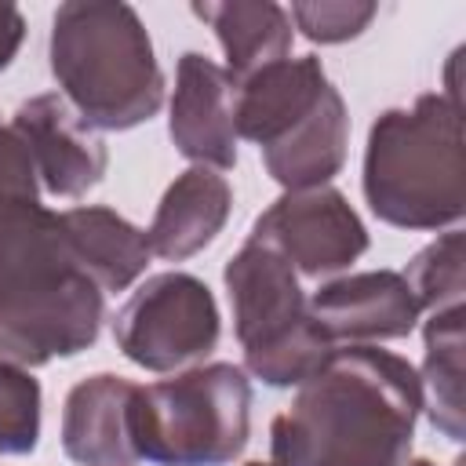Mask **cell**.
<instances>
[{"label":"cell","mask_w":466,"mask_h":466,"mask_svg":"<svg viewBox=\"0 0 466 466\" xmlns=\"http://www.w3.org/2000/svg\"><path fill=\"white\" fill-rule=\"evenodd\" d=\"M462 353H466V306L430 313L422 324V411L430 426L459 444L466 437V400H462Z\"/></svg>","instance_id":"ac0fdd59"},{"label":"cell","mask_w":466,"mask_h":466,"mask_svg":"<svg viewBox=\"0 0 466 466\" xmlns=\"http://www.w3.org/2000/svg\"><path fill=\"white\" fill-rule=\"evenodd\" d=\"M237 80L226 66L200 51H182L175 66V91L167 102L171 146L197 167H237V124H233Z\"/></svg>","instance_id":"30bf717a"},{"label":"cell","mask_w":466,"mask_h":466,"mask_svg":"<svg viewBox=\"0 0 466 466\" xmlns=\"http://www.w3.org/2000/svg\"><path fill=\"white\" fill-rule=\"evenodd\" d=\"M360 189L368 211L393 229H455L466 215L462 106L426 91L382 109L368 127Z\"/></svg>","instance_id":"3957f363"},{"label":"cell","mask_w":466,"mask_h":466,"mask_svg":"<svg viewBox=\"0 0 466 466\" xmlns=\"http://www.w3.org/2000/svg\"><path fill=\"white\" fill-rule=\"evenodd\" d=\"M462 266H466V240H462V229L455 226L437 233L426 248H419L411 262L400 269V277L422 313H441V309L462 306V295H466Z\"/></svg>","instance_id":"d6986e66"},{"label":"cell","mask_w":466,"mask_h":466,"mask_svg":"<svg viewBox=\"0 0 466 466\" xmlns=\"http://www.w3.org/2000/svg\"><path fill=\"white\" fill-rule=\"evenodd\" d=\"M248 240L277 251L299 277L331 280L371 244L368 226L335 186L284 189L255 222Z\"/></svg>","instance_id":"ba28073f"},{"label":"cell","mask_w":466,"mask_h":466,"mask_svg":"<svg viewBox=\"0 0 466 466\" xmlns=\"http://www.w3.org/2000/svg\"><path fill=\"white\" fill-rule=\"evenodd\" d=\"M106 291L66 248L58 211L40 200L0 211V360L44 368L91 350L102 335Z\"/></svg>","instance_id":"7a4b0ae2"},{"label":"cell","mask_w":466,"mask_h":466,"mask_svg":"<svg viewBox=\"0 0 466 466\" xmlns=\"http://www.w3.org/2000/svg\"><path fill=\"white\" fill-rule=\"evenodd\" d=\"M400 466H437V462H430V459H404ZM455 466H462V459H459Z\"/></svg>","instance_id":"d4e9b609"},{"label":"cell","mask_w":466,"mask_h":466,"mask_svg":"<svg viewBox=\"0 0 466 466\" xmlns=\"http://www.w3.org/2000/svg\"><path fill=\"white\" fill-rule=\"evenodd\" d=\"M233 186L215 167H186L164 189L153 222L146 229L149 255L164 262H186L200 255L229 222Z\"/></svg>","instance_id":"5bb4252c"},{"label":"cell","mask_w":466,"mask_h":466,"mask_svg":"<svg viewBox=\"0 0 466 466\" xmlns=\"http://www.w3.org/2000/svg\"><path fill=\"white\" fill-rule=\"evenodd\" d=\"M11 127L29 149L36 182L47 197L80 200L106 178L109 149L102 135L87 127L58 91L25 98L15 109Z\"/></svg>","instance_id":"9c48e42d"},{"label":"cell","mask_w":466,"mask_h":466,"mask_svg":"<svg viewBox=\"0 0 466 466\" xmlns=\"http://www.w3.org/2000/svg\"><path fill=\"white\" fill-rule=\"evenodd\" d=\"M47 66L58 95L95 131H131L164 106V69L124 0H66L51 15Z\"/></svg>","instance_id":"277c9868"},{"label":"cell","mask_w":466,"mask_h":466,"mask_svg":"<svg viewBox=\"0 0 466 466\" xmlns=\"http://www.w3.org/2000/svg\"><path fill=\"white\" fill-rule=\"evenodd\" d=\"M244 466H302V459H299V451H295V444H291L280 415L269 422V459L266 462L255 459V462H244Z\"/></svg>","instance_id":"cb8c5ba5"},{"label":"cell","mask_w":466,"mask_h":466,"mask_svg":"<svg viewBox=\"0 0 466 466\" xmlns=\"http://www.w3.org/2000/svg\"><path fill=\"white\" fill-rule=\"evenodd\" d=\"M40 419H44L40 379H33L29 368L0 360V455L4 459L33 455L40 444Z\"/></svg>","instance_id":"ffe728a7"},{"label":"cell","mask_w":466,"mask_h":466,"mask_svg":"<svg viewBox=\"0 0 466 466\" xmlns=\"http://www.w3.org/2000/svg\"><path fill=\"white\" fill-rule=\"evenodd\" d=\"M379 15L371 0H299L291 4V25L313 44H346L357 40Z\"/></svg>","instance_id":"44dd1931"},{"label":"cell","mask_w":466,"mask_h":466,"mask_svg":"<svg viewBox=\"0 0 466 466\" xmlns=\"http://www.w3.org/2000/svg\"><path fill=\"white\" fill-rule=\"evenodd\" d=\"M280 415L302 466H400L422 415L411 360L382 346H335Z\"/></svg>","instance_id":"6da1fadb"},{"label":"cell","mask_w":466,"mask_h":466,"mask_svg":"<svg viewBox=\"0 0 466 466\" xmlns=\"http://www.w3.org/2000/svg\"><path fill=\"white\" fill-rule=\"evenodd\" d=\"M331 87L335 84L328 80L317 55H302V58L288 55L255 69L251 76L237 80V95H233L237 138H248L258 149L273 146L302 116H309Z\"/></svg>","instance_id":"4fadbf2b"},{"label":"cell","mask_w":466,"mask_h":466,"mask_svg":"<svg viewBox=\"0 0 466 466\" xmlns=\"http://www.w3.org/2000/svg\"><path fill=\"white\" fill-rule=\"evenodd\" d=\"M189 11L222 44L233 80H244L255 69L291 55L295 25L288 18V7H280L277 0H193Z\"/></svg>","instance_id":"e0dca14e"},{"label":"cell","mask_w":466,"mask_h":466,"mask_svg":"<svg viewBox=\"0 0 466 466\" xmlns=\"http://www.w3.org/2000/svg\"><path fill=\"white\" fill-rule=\"evenodd\" d=\"M138 382L116 371L80 379L62 400V451L76 466H138L131 404Z\"/></svg>","instance_id":"7c38bea8"},{"label":"cell","mask_w":466,"mask_h":466,"mask_svg":"<svg viewBox=\"0 0 466 466\" xmlns=\"http://www.w3.org/2000/svg\"><path fill=\"white\" fill-rule=\"evenodd\" d=\"M22 40H25V15L15 4H0V73L15 62Z\"/></svg>","instance_id":"603a6c76"},{"label":"cell","mask_w":466,"mask_h":466,"mask_svg":"<svg viewBox=\"0 0 466 466\" xmlns=\"http://www.w3.org/2000/svg\"><path fill=\"white\" fill-rule=\"evenodd\" d=\"M58 226L69 255L102 291L131 288L153 258L146 244V229H138L135 222H127L120 211L106 204L66 208L58 211Z\"/></svg>","instance_id":"9a60e30c"},{"label":"cell","mask_w":466,"mask_h":466,"mask_svg":"<svg viewBox=\"0 0 466 466\" xmlns=\"http://www.w3.org/2000/svg\"><path fill=\"white\" fill-rule=\"evenodd\" d=\"M346 146H350V113H346L339 87H331L309 116H302L284 138H277L273 146L258 153H262L266 175L277 186L317 189V186H328L342 171Z\"/></svg>","instance_id":"2e32d148"},{"label":"cell","mask_w":466,"mask_h":466,"mask_svg":"<svg viewBox=\"0 0 466 466\" xmlns=\"http://www.w3.org/2000/svg\"><path fill=\"white\" fill-rule=\"evenodd\" d=\"M251 379L240 364L211 360L138 386L131 441L149 466H229L251 437Z\"/></svg>","instance_id":"5b68a950"},{"label":"cell","mask_w":466,"mask_h":466,"mask_svg":"<svg viewBox=\"0 0 466 466\" xmlns=\"http://www.w3.org/2000/svg\"><path fill=\"white\" fill-rule=\"evenodd\" d=\"M222 280L248 379L273 390H291L335 350L309 313L299 273L277 251L244 240L229 255Z\"/></svg>","instance_id":"8992f818"},{"label":"cell","mask_w":466,"mask_h":466,"mask_svg":"<svg viewBox=\"0 0 466 466\" xmlns=\"http://www.w3.org/2000/svg\"><path fill=\"white\" fill-rule=\"evenodd\" d=\"M222 339L215 291L182 269L146 277L113 317L116 350L157 375L204 364Z\"/></svg>","instance_id":"52a82bcc"},{"label":"cell","mask_w":466,"mask_h":466,"mask_svg":"<svg viewBox=\"0 0 466 466\" xmlns=\"http://www.w3.org/2000/svg\"><path fill=\"white\" fill-rule=\"evenodd\" d=\"M25 200H40V182L29 149L22 146L11 124H0V211Z\"/></svg>","instance_id":"7402d4cb"},{"label":"cell","mask_w":466,"mask_h":466,"mask_svg":"<svg viewBox=\"0 0 466 466\" xmlns=\"http://www.w3.org/2000/svg\"><path fill=\"white\" fill-rule=\"evenodd\" d=\"M309 313L331 346H379L408 339L422 317L400 269L331 277L309 295Z\"/></svg>","instance_id":"8fae6325"}]
</instances>
